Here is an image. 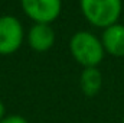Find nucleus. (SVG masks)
Masks as SVG:
<instances>
[{
    "label": "nucleus",
    "instance_id": "nucleus-1",
    "mask_svg": "<svg viewBox=\"0 0 124 123\" xmlns=\"http://www.w3.org/2000/svg\"><path fill=\"white\" fill-rule=\"evenodd\" d=\"M69 49L75 61L84 68L97 67L104 58L102 42L90 32H77L69 41Z\"/></svg>",
    "mask_w": 124,
    "mask_h": 123
},
{
    "label": "nucleus",
    "instance_id": "nucleus-9",
    "mask_svg": "<svg viewBox=\"0 0 124 123\" xmlns=\"http://www.w3.org/2000/svg\"><path fill=\"white\" fill-rule=\"evenodd\" d=\"M6 116H7V114H6V106H4V103L0 100V120H3Z\"/></svg>",
    "mask_w": 124,
    "mask_h": 123
},
{
    "label": "nucleus",
    "instance_id": "nucleus-6",
    "mask_svg": "<svg viewBox=\"0 0 124 123\" xmlns=\"http://www.w3.org/2000/svg\"><path fill=\"white\" fill-rule=\"evenodd\" d=\"M28 41L32 49L38 52H45L52 48L55 42V32L46 23H36L29 31Z\"/></svg>",
    "mask_w": 124,
    "mask_h": 123
},
{
    "label": "nucleus",
    "instance_id": "nucleus-3",
    "mask_svg": "<svg viewBox=\"0 0 124 123\" xmlns=\"http://www.w3.org/2000/svg\"><path fill=\"white\" fill-rule=\"evenodd\" d=\"M23 39V28L15 16L0 18V55H10L16 52Z\"/></svg>",
    "mask_w": 124,
    "mask_h": 123
},
{
    "label": "nucleus",
    "instance_id": "nucleus-8",
    "mask_svg": "<svg viewBox=\"0 0 124 123\" xmlns=\"http://www.w3.org/2000/svg\"><path fill=\"white\" fill-rule=\"evenodd\" d=\"M0 123H29L26 117H23L22 114H7Z\"/></svg>",
    "mask_w": 124,
    "mask_h": 123
},
{
    "label": "nucleus",
    "instance_id": "nucleus-10",
    "mask_svg": "<svg viewBox=\"0 0 124 123\" xmlns=\"http://www.w3.org/2000/svg\"><path fill=\"white\" fill-rule=\"evenodd\" d=\"M121 123H124V117H123V120H121Z\"/></svg>",
    "mask_w": 124,
    "mask_h": 123
},
{
    "label": "nucleus",
    "instance_id": "nucleus-2",
    "mask_svg": "<svg viewBox=\"0 0 124 123\" xmlns=\"http://www.w3.org/2000/svg\"><path fill=\"white\" fill-rule=\"evenodd\" d=\"M81 10L87 20L98 28H108L121 15V0H81Z\"/></svg>",
    "mask_w": 124,
    "mask_h": 123
},
{
    "label": "nucleus",
    "instance_id": "nucleus-4",
    "mask_svg": "<svg viewBox=\"0 0 124 123\" xmlns=\"http://www.w3.org/2000/svg\"><path fill=\"white\" fill-rule=\"evenodd\" d=\"M25 13L36 23H51L61 13V0H20Z\"/></svg>",
    "mask_w": 124,
    "mask_h": 123
},
{
    "label": "nucleus",
    "instance_id": "nucleus-7",
    "mask_svg": "<svg viewBox=\"0 0 124 123\" xmlns=\"http://www.w3.org/2000/svg\"><path fill=\"white\" fill-rule=\"evenodd\" d=\"M102 87V74L97 67L84 68L79 75V88L87 97L97 96Z\"/></svg>",
    "mask_w": 124,
    "mask_h": 123
},
{
    "label": "nucleus",
    "instance_id": "nucleus-5",
    "mask_svg": "<svg viewBox=\"0 0 124 123\" xmlns=\"http://www.w3.org/2000/svg\"><path fill=\"white\" fill-rule=\"evenodd\" d=\"M102 46L104 51L113 57H124V25L114 23L102 32Z\"/></svg>",
    "mask_w": 124,
    "mask_h": 123
}]
</instances>
